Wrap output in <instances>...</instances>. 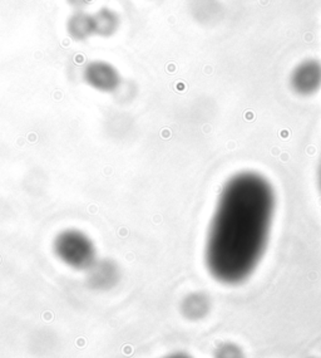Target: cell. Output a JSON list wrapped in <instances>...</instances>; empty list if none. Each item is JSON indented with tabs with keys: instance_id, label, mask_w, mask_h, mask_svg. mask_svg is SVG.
<instances>
[{
	"instance_id": "obj_9",
	"label": "cell",
	"mask_w": 321,
	"mask_h": 358,
	"mask_svg": "<svg viewBox=\"0 0 321 358\" xmlns=\"http://www.w3.org/2000/svg\"><path fill=\"white\" fill-rule=\"evenodd\" d=\"M319 186H320V191H321V164H320V169H319Z\"/></svg>"
},
{
	"instance_id": "obj_5",
	"label": "cell",
	"mask_w": 321,
	"mask_h": 358,
	"mask_svg": "<svg viewBox=\"0 0 321 358\" xmlns=\"http://www.w3.org/2000/svg\"><path fill=\"white\" fill-rule=\"evenodd\" d=\"M68 35L75 42H84L94 35L92 14L84 10H75L66 23Z\"/></svg>"
},
{
	"instance_id": "obj_1",
	"label": "cell",
	"mask_w": 321,
	"mask_h": 358,
	"mask_svg": "<svg viewBox=\"0 0 321 358\" xmlns=\"http://www.w3.org/2000/svg\"><path fill=\"white\" fill-rule=\"evenodd\" d=\"M276 191L257 171L232 175L216 202L205 244V263L217 281L237 285L262 260L276 215Z\"/></svg>"
},
{
	"instance_id": "obj_2",
	"label": "cell",
	"mask_w": 321,
	"mask_h": 358,
	"mask_svg": "<svg viewBox=\"0 0 321 358\" xmlns=\"http://www.w3.org/2000/svg\"><path fill=\"white\" fill-rule=\"evenodd\" d=\"M53 250L63 264L75 270H88L97 260L93 240L79 229L60 231L54 239Z\"/></svg>"
},
{
	"instance_id": "obj_6",
	"label": "cell",
	"mask_w": 321,
	"mask_h": 358,
	"mask_svg": "<svg viewBox=\"0 0 321 358\" xmlns=\"http://www.w3.org/2000/svg\"><path fill=\"white\" fill-rule=\"evenodd\" d=\"M93 29L94 35L102 38H109L114 35L120 26L119 14L111 8H101L93 15Z\"/></svg>"
},
{
	"instance_id": "obj_10",
	"label": "cell",
	"mask_w": 321,
	"mask_h": 358,
	"mask_svg": "<svg viewBox=\"0 0 321 358\" xmlns=\"http://www.w3.org/2000/svg\"><path fill=\"white\" fill-rule=\"evenodd\" d=\"M167 358H189V357H186V356H171V357H167Z\"/></svg>"
},
{
	"instance_id": "obj_3",
	"label": "cell",
	"mask_w": 321,
	"mask_h": 358,
	"mask_svg": "<svg viewBox=\"0 0 321 358\" xmlns=\"http://www.w3.org/2000/svg\"><path fill=\"white\" fill-rule=\"evenodd\" d=\"M290 88L299 97H312L321 89V60L306 58L292 68L288 78Z\"/></svg>"
},
{
	"instance_id": "obj_4",
	"label": "cell",
	"mask_w": 321,
	"mask_h": 358,
	"mask_svg": "<svg viewBox=\"0 0 321 358\" xmlns=\"http://www.w3.org/2000/svg\"><path fill=\"white\" fill-rule=\"evenodd\" d=\"M84 82L93 89L102 93H113L122 86L119 71L107 60H92L83 71Z\"/></svg>"
},
{
	"instance_id": "obj_7",
	"label": "cell",
	"mask_w": 321,
	"mask_h": 358,
	"mask_svg": "<svg viewBox=\"0 0 321 358\" xmlns=\"http://www.w3.org/2000/svg\"><path fill=\"white\" fill-rule=\"evenodd\" d=\"M88 283L93 288H104L109 285L114 279V268L108 262H97L87 270Z\"/></svg>"
},
{
	"instance_id": "obj_8",
	"label": "cell",
	"mask_w": 321,
	"mask_h": 358,
	"mask_svg": "<svg viewBox=\"0 0 321 358\" xmlns=\"http://www.w3.org/2000/svg\"><path fill=\"white\" fill-rule=\"evenodd\" d=\"M93 0H67L69 7L74 8L75 10H84L85 7H88Z\"/></svg>"
}]
</instances>
